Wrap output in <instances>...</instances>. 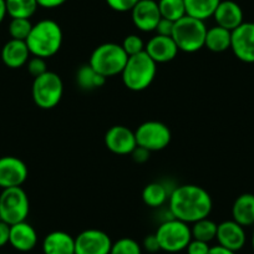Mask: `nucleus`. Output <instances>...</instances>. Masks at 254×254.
<instances>
[{
    "label": "nucleus",
    "instance_id": "nucleus-22",
    "mask_svg": "<svg viewBox=\"0 0 254 254\" xmlns=\"http://www.w3.org/2000/svg\"><path fill=\"white\" fill-rule=\"evenodd\" d=\"M232 31L216 25L207 29L206 41L204 48L208 49L212 53H224L231 49Z\"/></svg>",
    "mask_w": 254,
    "mask_h": 254
},
{
    "label": "nucleus",
    "instance_id": "nucleus-14",
    "mask_svg": "<svg viewBox=\"0 0 254 254\" xmlns=\"http://www.w3.org/2000/svg\"><path fill=\"white\" fill-rule=\"evenodd\" d=\"M161 18L162 16L156 0H140L131 10L133 25L143 33L155 31Z\"/></svg>",
    "mask_w": 254,
    "mask_h": 254
},
{
    "label": "nucleus",
    "instance_id": "nucleus-23",
    "mask_svg": "<svg viewBox=\"0 0 254 254\" xmlns=\"http://www.w3.org/2000/svg\"><path fill=\"white\" fill-rule=\"evenodd\" d=\"M77 86L84 91H94V90L100 89L106 84V77L102 76L101 74L94 70L90 64H85L77 69L76 76Z\"/></svg>",
    "mask_w": 254,
    "mask_h": 254
},
{
    "label": "nucleus",
    "instance_id": "nucleus-38",
    "mask_svg": "<svg viewBox=\"0 0 254 254\" xmlns=\"http://www.w3.org/2000/svg\"><path fill=\"white\" fill-rule=\"evenodd\" d=\"M9 238H10V226L5 222L0 221V248L9 244Z\"/></svg>",
    "mask_w": 254,
    "mask_h": 254
},
{
    "label": "nucleus",
    "instance_id": "nucleus-1",
    "mask_svg": "<svg viewBox=\"0 0 254 254\" xmlns=\"http://www.w3.org/2000/svg\"><path fill=\"white\" fill-rule=\"evenodd\" d=\"M213 208L211 194L197 185H181L171 190L168 209L173 218L192 224L207 218Z\"/></svg>",
    "mask_w": 254,
    "mask_h": 254
},
{
    "label": "nucleus",
    "instance_id": "nucleus-37",
    "mask_svg": "<svg viewBox=\"0 0 254 254\" xmlns=\"http://www.w3.org/2000/svg\"><path fill=\"white\" fill-rule=\"evenodd\" d=\"M150 151L146 150V148L140 147V146H136L135 150L132 151L131 156H132V160L137 163H145L147 162L148 158H150Z\"/></svg>",
    "mask_w": 254,
    "mask_h": 254
},
{
    "label": "nucleus",
    "instance_id": "nucleus-40",
    "mask_svg": "<svg viewBox=\"0 0 254 254\" xmlns=\"http://www.w3.org/2000/svg\"><path fill=\"white\" fill-rule=\"evenodd\" d=\"M208 254H236V252L231 251V249L228 248H224V247L217 244V246H213L209 248Z\"/></svg>",
    "mask_w": 254,
    "mask_h": 254
},
{
    "label": "nucleus",
    "instance_id": "nucleus-10",
    "mask_svg": "<svg viewBox=\"0 0 254 254\" xmlns=\"http://www.w3.org/2000/svg\"><path fill=\"white\" fill-rule=\"evenodd\" d=\"M112 241L101 229H85L75 237V254H110Z\"/></svg>",
    "mask_w": 254,
    "mask_h": 254
},
{
    "label": "nucleus",
    "instance_id": "nucleus-19",
    "mask_svg": "<svg viewBox=\"0 0 254 254\" xmlns=\"http://www.w3.org/2000/svg\"><path fill=\"white\" fill-rule=\"evenodd\" d=\"M217 25L233 31L243 21V10L233 0H222L213 14Z\"/></svg>",
    "mask_w": 254,
    "mask_h": 254
},
{
    "label": "nucleus",
    "instance_id": "nucleus-12",
    "mask_svg": "<svg viewBox=\"0 0 254 254\" xmlns=\"http://www.w3.org/2000/svg\"><path fill=\"white\" fill-rule=\"evenodd\" d=\"M231 49L238 60L254 63V23H242L232 31Z\"/></svg>",
    "mask_w": 254,
    "mask_h": 254
},
{
    "label": "nucleus",
    "instance_id": "nucleus-26",
    "mask_svg": "<svg viewBox=\"0 0 254 254\" xmlns=\"http://www.w3.org/2000/svg\"><path fill=\"white\" fill-rule=\"evenodd\" d=\"M5 4L11 19H30L39 8L36 0H5Z\"/></svg>",
    "mask_w": 254,
    "mask_h": 254
},
{
    "label": "nucleus",
    "instance_id": "nucleus-5",
    "mask_svg": "<svg viewBox=\"0 0 254 254\" xmlns=\"http://www.w3.org/2000/svg\"><path fill=\"white\" fill-rule=\"evenodd\" d=\"M128 55L125 53L121 44L105 43L95 48L90 56L89 64L102 76L112 77L121 75Z\"/></svg>",
    "mask_w": 254,
    "mask_h": 254
},
{
    "label": "nucleus",
    "instance_id": "nucleus-4",
    "mask_svg": "<svg viewBox=\"0 0 254 254\" xmlns=\"http://www.w3.org/2000/svg\"><path fill=\"white\" fill-rule=\"evenodd\" d=\"M206 35L207 26L204 21L188 15L175 21L172 39L180 51L188 54L199 51L204 48Z\"/></svg>",
    "mask_w": 254,
    "mask_h": 254
},
{
    "label": "nucleus",
    "instance_id": "nucleus-34",
    "mask_svg": "<svg viewBox=\"0 0 254 254\" xmlns=\"http://www.w3.org/2000/svg\"><path fill=\"white\" fill-rule=\"evenodd\" d=\"M209 248H211L209 243L192 238L186 251H187V254H208Z\"/></svg>",
    "mask_w": 254,
    "mask_h": 254
},
{
    "label": "nucleus",
    "instance_id": "nucleus-35",
    "mask_svg": "<svg viewBox=\"0 0 254 254\" xmlns=\"http://www.w3.org/2000/svg\"><path fill=\"white\" fill-rule=\"evenodd\" d=\"M173 26H175V21H171L168 19L161 18L158 21L157 26H156V35L161 36H172Z\"/></svg>",
    "mask_w": 254,
    "mask_h": 254
},
{
    "label": "nucleus",
    "instance_id": "nucleus-33",
    "mask_svg": "<svg viewBox=\"0 0 254 254\" xmlns=\"http://www.w3.org/2000/svg\"><path fill=\"white\" fill-rule=\"evenodd\" d=\"M140 0H106V4L115 11L126 13L131 11Z\"/></svg>",
    "mask_w": 254,
    "mask_h": 254
},
{
    "label": "nucleus",
    "instance_id": "nucleus-29",
    "mask_svg": "<svg viewBox=\"0 0 254 254\" xmlns=\"http://www.w3.org/2000/svg\"><path fill=\"white\" fill-rule=\"evenodd\" d=\"M33 29L30 19H11L9 23V35L14 40L25 41Z\"/></svg>",
    "mask_w": 254,
    "mask_h": 254
},
{
    "label": "nucleus",
    "instance_id": "nucleus-21",
    "mask_svg": "<svg viewBox=\"0 0 254 254\" xmlns=\"http://www.w3.org/2000/svg\"><path fill=\"white\" fill-rule=\"evenodd\" d=\"M232 219L242 227L254 226V194L238 196L232 206Z\"/></svg>",
    "mask_w": 254,
    "mask_h": 254
},
{
    "label": "nucleus",
    "instance_id": "nucleus-30",
    "mask_svg": "<svg viewBox=\"0 0 254 254\" xmlns=\"http://www.w3.org/2000/svg\"><path fill=\"white\" fill-rule=\"evenodd\" d=\"M110 254H142V247L135 239L124 237L112 243Z\"/></svg>",
    "mask_w": 254,
    "mask_h": 254
},
{
    "label": "nucleus",
    "instance_id": "nucleus-6",
    "mask_svg": "<svg viewBox=\"0 0 254 254\" xmlns=\"http://www.w3.org/2000/svg\"><path fill=\"white\" fill-rule=\"evenodd\" d=\"M155 234L161 251L167 253H180L186 251L190 242L192 241L190 224L173 217L163 221L158 226Z\"/></svg>",
    "mask_w": 254,
    "mask_h": 254
},
{
    "label": "nucleus",
    "instance_id": "nucleus-8",
    "mask_svg": "<svg viewBox=\"0 0 254 254\" xmlns=\"http://www.w3.org/2000/svg\"><path fill=\"white\" fill-rule=\"evenodd\" d=\"M64 95V82L60 75L54 71H46L35 77L31 86V96L38 107L51 110L59 105Z\"/></svg>",
    "mask_w": 254,
    "mask_h": 254
},
{
    "label": "nucleus",
    "instance_id": "nucleus-11",
    "mask_svg": "<svg viewBox=\"0 0 254 254\" xmlns=\"http://www.w3.org/2000/svg\"><path fill=\"white\" fill-rule=\"evenodd\" d=\"M28 166L15 156L0 157V188L21 187L28 180Z\"/></svg>",
    "mask_w": 254,
    "mask_h": 254
},
{
    "label": "nucleus",
    "instance_id": "nucleus-41",
    "mask_svg": "<svg viewBox=\"0 0 254 254\" xmlns=\"http://www.w3.org/2000/svg\"><path fill=\"white\" fill-rule=\"evenodd\" d=\"M6 15H8V11H6L5 0H0V24L3 23Z\"/></svg>",
    "mask_w": 254,
    "mask_h": 254
},
{
    "label": "nucleus",
    "instance_id": "nucleus-27",
    "mask_svg": "<svg viewBox=\"0 0 254 254\" xmlns=\"http://www.w3.org/2000/svg\"><path fill=\"white\" fill-rule=\"evenodd\" d=\"M217 228H218V224L207 217V218L199 219V221L192 223L190 233H192V238L193 239L209 243L213 239H216Z\"/></svg>",
    "mask_w": 254,
    "mask_h": 254
},
{
    "label": "nucleus",
    "instance_id": "nucleus-24",
    "mask_svg": "<svg viewBox=\"0 0 254 254\" xmlns=\"http://www.w3.org/2000/svg\"><path fill=\"white\" fill-rule=\"evenodd\" d=\"M222 0H185L186 15L206 21L213 18L216 9Z\"/></svg>",
    "mask_w": 254,
    "mask_h": 254
},
{
    "label": "nucleus",
    "instance_id": "nucleus-18",
    "mask_svg": "<svg viewBox=\"0 0 254 254\" xmlns=\"http://www.w3.org/2000/svg\"><path fill=\"white\" fill-rule=\"evenodd\" d=\"M30 50L25 41L10 39L1 49V61L9 69H20L25 66L30 59Z\"/></svg>",
    "mask_w": 254,
    "mask_h": 254
},
{
    "label": "nucleus",
    "instance_id": "nucleus-9",
    "mask_svg": "<svg viewBox=\"0 0 254 254\" xmlns=\"http://www.w3.org/2000/svg\"><path fill=\"white\" fill-rule=\"evenodd\" d=\"M135 137L137 146L150 152L162 151L170 145L172 133L170 127L161 121H146L136 128Z\"/></svg>",
    "mask_w": 254,
    "mask_h": 254
},
{
    "label": "nucleus",
    "instance_id": "nucleus-42",
    "mask_svg": "<svg viewBox=\"0 0 254 254\" xmlns=\"http://www.w3.org/2000/svg\"><path fill=\"white\" fill-rule=\"evenodd\" d=\"M252 248L254 251V229H253V234H252Z\"/></svg>",
    "mask_w": 254,
    "mask_h": 254
},
{
    "label": "nucleus",
    "instance_id": "nucleus-25",
    "mask_svg": "<svg viewBox=\"0 0 254 254\" xmlns=\"http://www.w3.org/2000/svg\"><path fill=\"white\" fill-rule=\"evenodd\" d=\"M171 192H168L167 187L161 182L148 183L142 190V201L146 206L151 208L162 207L166 202H168Z\"/></svg>",
    "mask_w": 254,
    "mask_h": 254
},
{
    "label": "nucleus",
    "instance_id": "nucleus-39",
    "mask_svg": "<svg viewBox=\"0 0 254 254\" xmlns=\"http://www.w3.org/2000/svg\"><path fill=\"white\" fill-rule=\"evenodd\" d=\"M67 0H36V3H38L39 6L45 9H55L59 8V6L64 5V4L66 3Z\"/></svg>",
    "mask_w": 254,
    "mask_h": 254
},
{
    "label": "nucleus",
    "instance_id": "nucleus-3",
    "mask_svg": "<svg viewBox=\"0 0 254 254\" xmlns=\"http://www.w3.org/2000/svg\"><path fill=\"white\" fill-rule=\"evenodd\" d=\"M157 74V64L148 56L146 51L137 55L128 56L126 65L121 72L125 86L131 91H143L155 80Z\"/></svg>",
    "mask_w": 254,
    "mask_h": 254
},
{
    "label": "nucleus",
    "instance_id": "nucleus-32",
    "mask_svg": "<svg viewBox=\"0 0 254 254\" xmlns=\"http://www.w3.org/2000/svg\"><path fill=\"white\" fill-rule=\"evenodd\" d=\"M26 67H28L29 74H30L34 79L41 76V75L45 74L46 71H49L46 59L39 58V56H33V58L29 59V61L26 63Z\"/></svg>",
    "mask_w": 254,
    "mask_h": 254
},
{
    "label": "nucleus",
    "instance_id": "nucleus-31",
    "mask_svg": "<svg viewBox=\"0 0 254 254\" xmlns=\"http://www.w3.org/2000/svg\"><path fill=\"white\" fill-rule=\"evenodd\" d=\"M121 46L127 55L133 56L137 55V54L140 53H143L146 45L141 36L136 35V34H131V35H127L126 38L124 39Z\"/></svg>",
    "mask_w": 254,
    "mask_h": 254
},
{
    "label": "nucleus",
    "instance_id": "nucleus-17",
    "mask_svg": "<svg viewBox=\"0 0 254 254\" xmlns=\"http://www.w3.org/2000/svg\"><path fill=\"white\" fill-rule=\"evenodd\" d=\"M9 244L18 252H30L38 244V232L26 221L10 226Z\"/></svg>",
    "mask_w": 254,
    "mask_h": 254
},
{
    "label": "nucleus",
    "instance_id": "nucleus-16",
    "mask_svg": "<svg viewBox=\"0 0 254 254\" xmlns=\"http://www.w3.org/2000/svg\"><path fill=\"white\" fill-rule=\"evenodd\" d=\"M145 51L156 64H165L172 61L180 50L172 36L155 35L147 41Z\"/></svg>",
    "mask_w": 254,
    "mask_h": 254
},
{
    "label": "nucleus",
    "instance_id": "nucleus-15",
    "mask_svg": "<svg viewBox=\"0 0 254 254\" xmlns=\"http://www.w3.org/2000/svg\"><path fill=\"white\" fill-rule=\"evenodd\" d=\"M216 239L218 241L219 246L233 252H238L246 246L247 234L244 227H242L233 219H229L218 224Z\"/></svg>",
    "mask_w": 254,
    "mask_h": 254
},
{
    "label": "nucleus",
    "instance_id": "nucleus-7",
    "mask_svg": "<svg viewBox=\"0 0 254 254\" xmlns=\"http://www.w3.org/2000/svg\"><path fill=\"white\" fill-rule=\"evenodd\" d=\"M30 202L23 187H11L0 192V221L9 226L26 221Z\"/></svg>",
    "mask_w": 254,
    "mask_h": 254
},
{
    "label": "nucleus",
    "instance_id": "nucleus-13",
    "mask_svg": "<svg viewBox=\"0 0 254 254\" xmlns=\"http://www.w3.org/2000/svg\"><path fill=\"white\" fill-rule=\"evenodd\" d=\"M105 145L107 150L111 151L115 155H131L137 146L135 131L122 125L110 127L105 133Z\"/></svg>",
    "mask_w": 254,
    "mask_h": 254
},
{
    "label": "nucleus",
    "instance_id": "nucleus-28",
    "mask_svg": "<svg viewBox=\"0 0 254 254\" xmlns=\"http://www.w3.org/2000/svg\"><path fill=\"white\" fill-rule=\"evenodd\" d=\"M161 16L171 21H177L186 15L185 0H158Z\"/></svg>",
    "mask_w": 254,
    "mask_h": 254
},
{
    "label": "nucleus",
    "instance_id": "nucleus-36",
    "mask_svg": "<svg viewBox=\"0 0 254 254\" xmlns=\"http://www.w3.org/2000/svg\"><path fill=\"white\" fill-rule=\"evenodd\" d=\"M142 248L147 251L148 253H157L161 251L156 234H148L147 237H145L142 242Z\"/></svg>",
    "mask_w": 254,
    "mask_h": 254
},
{
    "label": "nucleus",
    "instance_id": "nucleus-20",
    "mask_svg": "<svg viewBox=\"0 0 254 254\" xmlns=\"http://www.w3.org/2000/svg\"><path fill=\"white\" fill-rule=\"evenodd\" d=\"M43 253L75 254V238L67 232H50L43 241Z\"/></svg>",
    "mask_w": 254,
    "mask_h": 254
},
{
    "label": "nucleus",
    "instance_id": "nucleus-2",
    "mask_svg": "<svg viewBox=\"0 0 254 254\" xmlns=\"http://www.w3.org/2000/svg\"><path fill=\"white\" fill-rule=\"evenodd\" d=\"M63 38L61 26L51 19H44L34 24L25 43L31 55L49 59L59 53Z\"/></svg>",
    "mask_w": 254,
    "mask_h": 254
}]
</instances>
